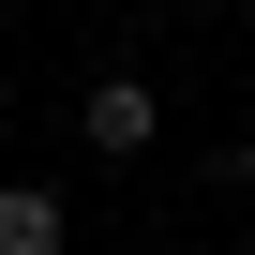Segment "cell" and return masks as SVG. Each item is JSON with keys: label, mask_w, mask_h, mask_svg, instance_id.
Masks as SVG:
<instances>
[{"label": "cell", "mask_w": 255, "mask_h": 255, "mask_svg": "<svg viewBox=\"0 0 255 255\" xmlns=\"http://www.w3.org/2000/svg\"><path fill=\"white\" fill-rule=\"evenodd\" d=\"M240 165H255V150H240Z\"/></svg>", "instance_id": "3"}, {"label": "cell", "mask_w": 255, "mask_h": 255, "mask_svg": "<svg viewBox=\"0 0 255 255\" xmlns=\"http://www.w3.org/2000/svg\"><path fill=\"white\" fill-rule=\"evenodd\" d=\"M60 240H75V210L45 180H0V255H60Z\"/></svg>", "instance_id": "2"}, {"label": "cell", "mask_w": 255, "mask_h": 255, "mask_svg": "<svg viewBox=\"0 0 255 255\" xmlns=\"http://www.w3.org/2000/svg\"><path fill=\"white\" fill-rule=\"evenodd\" d=\"M150 120H165L150 75H90V90H75V135H90L105 165H135V150H150Z\"/></svg>", "instance_id": "1"}]
</instances>
